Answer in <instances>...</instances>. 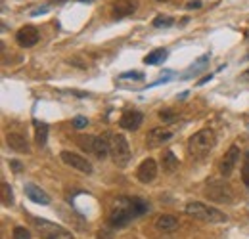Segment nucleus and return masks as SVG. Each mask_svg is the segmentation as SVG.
<instances>
[{"label":"nucleus","mask_w":249,"mask_h":239,"mask_svg":"<svg viewBox=\"0 0 249 239\" xmlns=\"http://www.w3.org/2000/svg\"><path fill=\"white\" fill-rule=\"evenodd\" d=\"M242 180L244 184L249 188V151L246 153V159H244V169H242Z\"/></svg>","instance_id":"27"},{"label":"nucleus","mask_w":249,"mask_h":239,"mask_svg":"<svg viewBox=\"0 0 249 239\" xmlns=\"http://www.w3.org/2000/svg\"><path fill=\"white\" fill-rule=\"evenodd\" d=\"M44 12H48V6H44V8H38V10H35V12H33V16H38V14H44Z\"/></svg>","instance_id":"32"},{"label":"nucleus","mask_w":249,"mask_h":239,"mask_svg":"<svg viewBox=\"0 0 249 239\" xmlns=\"http://www.w3.org/2000/svg\"><path fill=\"white\" fill-rule=\"evenodd\" d=\"M186 214L196 218V220H203V222H211V224H224L228 220V216L224 212H220L215 207H209L205 203H197V201H192L186 205Z\"/></svg>","instance_id":"3"},{"label":"nucleus","mask_w":249,"mask_h":239,"mask_svg":"<svg viewBox=\"0 0 249 239\" xmlns=\"http://www.w3.org/2000/svg\"><path fill=\"white\" fill-rule=\"evenodd\" d=\"M6 144H8L10 150L18 151V153H29V144L21 134H14V132L8 134L6 136Z\"/></svg>","instance_id":"15"},{"label":"nucleus","mask_w":249,"mask_h":239,"mask_svg":"<svg viewBox=\"0 0 249 239\" xmlns=\"http://www.w3.org/2000/svg\"><path fill=\"white\" fill-rule=\"evenodd\" d=\"M211 79H213V75H205V77H203V79H201V81H199L197 85L201 86V85H205V83H207V81H211Z\"/></svg>","instance_id":"33"},{"label":"nucleus","mask_w":249,"mask_h":239,"mask_svg":"<svg viewBox=\"0 0 249 239\" xmlns=\"http://www.w3.org/2000/svg\"><path fill=\"white\" fill-rule=\"evenodd\" d=\"M238 159H240V148H238V146H230L228 151L224 153L222 161H220V174H222L224 178L232 174V171L236 169Z\"/></svg>","instance_id":"10"},{"label":"nucleus","mask_w":249,"mask_h":239,"mask_svg":"<svg viewBox=\"0 0 249 239\" xmlns=\"http://www.w3.org/2000/svg\"><path fill=\"white\" fill-rule=\"evenodd\" d=\"M23 191H25V195H27V199L33 201V203H36V205H42V207H46V205H50V197L38 188V186H35V184H25V188H23Z\"/></svg>","instance_id":"13"},{"label":"nucleus","mask_w":249,"mask_h":239,"mask_svg":"<svg viewBox=\"0 0 249 239\" xmlns=\"http://www.w3.org/2000/svg\"><path fill=\"white\" fill-rule=\"evenodd\" d=\"M38 38H40L38 29L33 27V25L21 27V29L18 31V34H16V40H18V44H19L21 48H31V46H35V44L38 42Z\"/></svg>","instance_id":"11"},{"label":"nucleus","mask_w":249,"mask_h":239,"mask_svg":"<svg viewBox=\"0 0 249 239\" xmlns=\"http://www.w3.org/2000/svg\"><path fill=\"white\" fill-rule=\"evenodd\" d=\"M175 23V19L173 17H169V16H157L156 19H154V27H171Z\"/></svg>","instance_id":"25"},{"label":"nucleus","mask_w":249,"mask_h":239,"mask_svg":"<svg viewBox=\"0 0 249 239\" xmlns=\"http://www.w3.org/2000/svg\"><path fill=\"white\" fill-rule=\"evenodd\" d=\"M87 124H89V119H87V117H75V119H73V126H75V128H85Z\"/></svg>","instance_id":"29"},{"label":"nucleus","mask_w":249,"mask_h":239,"mask_svg":"<svg viewBox=\"0 0 249 239\" xmlns=\"http://www.w3.org/2000/svg\"><path fill=\"white\" fill-rule=\"evenodd\" d=\"M217 144V134L211 128H203L199 132H196L194 136H190L188 140V153L194 159H203L205 155H209Z\"/></svg>","instance_id":"2"},{"label":"nucleus","mask_w":249,"mask_h":239,"mask_svg":"<svg viewBox=\"0 0 249 239\" xmlns=\"http://www.w3.org/2000/svg\"><path fill=\"white\" fill-rule=\"evenodd\" d=\"M54 4H63V2H67V0H52Z\"/></svg>","instance_id":"34"},{"label":"nucleus","mask_w":249,"mask_h":239,"mask_svg":"<svg viewBox=\"0 0 249 239\" xmlns=\"http://www.w3.org/2000/svg\"><path fill=\"white\" fill-rule=\"evenodd\" d=\"M171 138H173V130H169L167 126H157V128H152V130L146 134V148H148V150L161 148V146H163V144H167Z\"/></svg>","instance_id":"8"},{"label":"nucleus","mask_w":249,"mask_h":239,"mask_svg":"<svg viewBox=\"0 0 249 239\" xmlns=\"http://www.w3.org/2000/svg\"><path fill=\"white\" fill-rule=\"evenodd\" d=\"M209 58H211V54H203L201 58H197V60H196V65H192L186 73L182 75V81H186V79H190L192 75H197L201 69H205V67H207V61H209Z\"/></svg>","instance_id":"19"},{"label":"nucleus","mask_w":249,"mask_h":239,"mask_svg":"<svg viewBox=\"0 0 249 239\" xmlns=\"http://www.w3.org/2000/svg\"><path fill=\"white\" fill-rule=\"evenodd\" d=\"M165 58H167V52H165L163 48H157V50L150 52V54L144 58V63H146V65H159Z\"/></svg>","instance_id":"21"},{"label":"nucleus","mask_w":249,"mask_h":239,"mask_svg":"<svg viewBox=\"0 0 249 239\" xmlns=\"http://www.w3.org/2000/svg\"><path fill=\"white\" fill-rule=\"evenodd\" d=\"M188 10H196V8H201V2L199 0H192V2H188L186 4Z\"/></svg>","instance_id":"31"},{"label":"nucleus","mask_w":249,"mask_h":239,"mask_svg":"<svg viewBox=\"0 0 249 239\" xmlns=\"http://www.w3.org/2000/svg\"><path fill=\"white\" fill-rule=\"evenodd\" d=\"M136 10V2L134 0H119L113 4V17L115 19H121V17H126L130 14H134Z\"/></svg>","instance_id":"14"},{"label":"nucleus","mask_w":249,"mask_h":239,"mask_svg":"<svg viewBox=\"0 0 249 239\" xmlns=\"http://www.w3.org/2000/svg\"><path fill=\"white\" fill-rule=\"evenodd\" d=\"M150 205L140 197H117L109 212V224L113 228H123L130 224L134 218L148 212Z\"/></svg>","instance_id":"1"},{"label":"nucleus","mask_w":249,"mask_h":239,"mask_svg":"<svg viewBox=\"0 0 249 239\" xmlns=\"http://www.w3.org/2000/svg\"><path fill=\"white\" fill-rule=\"evenodd\" d=\"M144 122V115L140 113V111H136V109H128V111H124L123 115H121V119H119V126L124 128V130H130V132H134V130H138L140 128V124Z\"/></svg>","instance_id":"12"},{"label":"nucleus","mask_w":249,"mask_h":239,"mask_svg":"<svg viewBox=\"0 0 249 239\" xmlns=\"http://www.w3.org/2000/svg\"><path fill=\"white\" fill-rule=\"evenodd\" d=\"M0 191H2V203H4L6 207H12V205H14V193H12V189H10V186H8L6 182H2Z\"/></svg>","instance_id":"23"},{"label":"nucleus","mask_w":249,"mask_h":239,"mask_svg":"<svg viewBox=\"0 0 249 239\" xmlns=\"http://www.w3.org/2000/svg\"><path fill=\"white\" fill-rule=\"evenodd\" d=\"M156 228L159 232H175L178 228V218L173 214H161V216H157Z\"/></svg>","instance_id":"16"},{"label":"nucleus","mask_w":249,"mask_h":239,"mask_svg":"<svg viewBox=\"0 0 249 239\" xmlns=\"http://www.w3.org/2000/svg\"><path fill=\"white\" fill-rule=\"evenodd\" d=\"M178 165H180V163H178L177 155H175L171 150H167L163 155H161V167H163V171H165V172H169V174H171V172H175V171L178 169Z\"/></svg>","instance_id":"17"},{"label":"nucleus","mask_w":249,"mask_h":239,"mask_svg":"<svg viewBox=\"0 0 249 239\" xmlns=\"http://www.w3.org/2000/svg\"><path fill=\"white\" fill-rule=\"evenodd\" d=\"M35 140H36L38 146L46 144V140H48V124L46 122L35 120Z\"/></svg>","instance_id":"20"},{"label":"nucleus","mask_w":249,"mask_h":239,"mask_svg":"<svg viewBox=\"0 0 249 239\" xmlns=\"http://www.w3.org/2000/svg\"><path fill=\"white\" fill-rule=\"evenodd\" d=\"M10 167L14 169V172H21V169H23V165H21L19 161H16V159H12V161H10Z\"/></svg>","instance_id":"30"},{"label":"nucleus","mask_w":249,"mask_h":239,"mask_svg":"<svg viewBox=\"0 0 249 239\" xmlns=\"http://www.w3.org/2000/svg\"><path fill=\"white\" fill-rule=\"evenodd\" d=\"M205 197L213 203H232L234 201V191L228 184L224 182H211L207 188H205Z\"/></svg>","instance_id":"6"},{"label":"nucleus","mask_w":249,"mask_h":239,"mask_svg":"<svg viewBox=\"0 0 249 239\" xmlns=\"http://www.w3.org/2000/svg\"><path fill=\"white\" fill-rule=\"evenodd\" d=\"M144 75L140 73V71H128V73H121L119 75V79H132V81H138V79H142Z\"/></svg>","instance_id":"28"},{"label":"nucleus","mask_w":249,"mask_h":239,"mask_svg":"<svg viewBox=\"0 0 249 239\" xmlns=\"http://www.w3.org/2000/svg\"><path fill=\"white\" fill-rule=\"evenodd\" d=\"M14 239H31V232L23 226H16L14 228Z\"/></svg>","instance_id":"26"},{"label":"nucleus","mask_w":249,"mask_h":239,"mask_svg":"<svg viewBox=\"0 0 249 239\" xmlns=\"http://www.w3.org/2000/svg\"><path fill=\"white\" fill-rule=\"evenodd\" d=\"M60 157H62V161L67 165V167H71V169H75V171H79V172H83V174H92V163L89 161V159H85L83 155H77V153H73V151H62L60 153Z\"/></svg>","instance_id":"7"},{"label":"nucleus","mask_w":249,"mask_h":239,"mask_svg":"<svg viewBox=\"0 0 249 239\" xmlns=\"http://www.w3.org/2000/svg\"><path fill=\"white\" fill-rule=\"evenodd\" d=\"M81 2H85V0H81Z\"/></svg>","instance_id":"36"},{"label":"nucleus","mask_w":249,"mask_h":239,"mask_svg":"<svg viewBox=\"0 0 249 239\" xmlns=\"http://www.w3.org/2000/svg\"><path fill=\"white\" fill-rule=\"evenodd\" d=\"M157 2H167V0H157Z\"/></svg>","instance_id":"35"},{"label":"nucleus","mask_w":249,"mask_h":239,"mask_svg":"<svg viewBox=\"0 0 249 239\" xmlns=\"http://www.w3.org/2000/svg\"><path fill=\"white\" fill-rule=\"evenodd\" d=\"M107 136H98L96 138V144H94V155L98 159H106L109 155V140H106Z\"/></svg>","instance_id":"18"},{"label":"nucleus","mask_w":249,"mask_h":239,"mask_svg":"<svg viewBox=\"0 0 249 239\" xmlns=\"http://www.w3.org/2000/svg\"><path fill=\"white\" fill-rule=\"evenodd\" d=\"M109 136V155L117 167H126L130 161V148L123 134H107Z\"/></svg>","instance_id":"5"},{"label":"nucleus","mask_w":249,"mask_h":239,"mask_svg":"<svg viewBox=\"0 0 249 239\" xmlns=\"http://www.w3.org/2000/svg\"><path fill=\"white\" fill-rule=\"evenodd\" d=\"M29 220L42 239H75L71 232H67L65 228L54 224V222H48V220H42L36 216H29Z\"/></svg>","instance_id":"4"},{"label":"nucleus","mask_w":249,"mask_h":239,"mask_svg":"<svg viewBox=\"0 0 249 239\" xmlns=\"http://www.w3.org/2000/svg\"><path fill=\"white\" fill-rule=\"evenodd\" d=\"M178 113L177 111H173V109H161L159 111V119L163 120L165 124H173V122H177L178 120Z\"/></svg>","instance_id":"24"},{"label":"nucleus","mask_w":249,"mask_h":239,"mask_svg":"<svg viewBox=\"0 0 249 239\" xmlns=\"http://www.w3.org/2000/svg\"><path fill=\"white\" fill-rule=\"evenodd\" d=\"M136 176L138 180L142 182V184H150V182H154L157 176V163L156 159H144L140 165H138V169H136Z\"/></svg>","instance_id":"9"},{"label":"nucleus","mask_w":249,"mask_h":239,"mask_svg":"<svg viewBox=\"0 0 249 239\" xmlns=\"http://www.w3.org/2000/svg\"><path fill=\"white\" fill-rule=\"evenodd\" d=\"M77 144H79V148L83 151H87V153H92L94 155V144H96V136H79L77 138Z\"/></svg>","instance_id":"22"}]
</instances>
